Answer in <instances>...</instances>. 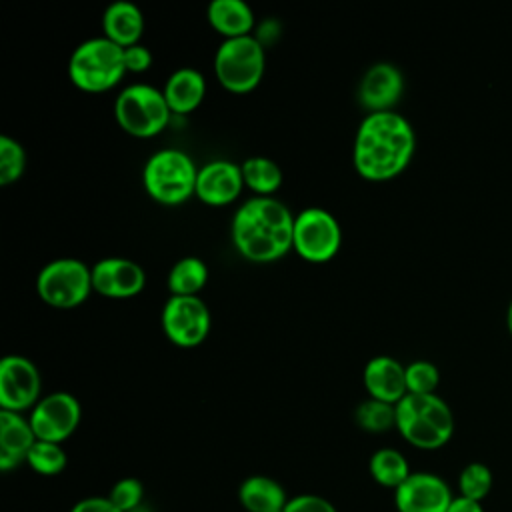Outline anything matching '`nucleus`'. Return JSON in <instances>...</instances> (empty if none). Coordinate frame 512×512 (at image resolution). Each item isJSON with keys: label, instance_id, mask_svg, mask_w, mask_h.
Returning <instances> with one entry per match:
<instances>
[{"label": "nucleus", "instance_id": "obj_1", "mask_svg": "<svg viewBox=\"0 0 512 512\" xmlns=\"http://www.w3.org/2000/svg\"><path fill=\"white\" fill-rule=\"evenodd\" d=\"M414 150V128L400 112H372L356 130L352 162L364 180L386 182L406 170Z\"/></svg>", "mask_w": 512, "mask_h": 512}, {"label": "nucleus", "instance_id": "obj_2", "mask_svg": "<svg viewBox=\"0 0 512 512\" xmlns=\"http://www.w3.org/2000/svg\"><path fill=\"white\" fill-rule=\"evenodd\" d=\"M294 214L274 196H252L232 216L230 236L236 252L256 264H268L292 250Z\"/></svg>", "mask_w": 512, "mask_h": 512}, {"label": "nucleus", "instance_id": "obj_3", "mask_svg": "<svg viewBox=\"0 0 512 512\" xmlns=\"http://www.w3.org/2000/svg\"><path fill=\"white\" fill-rule=\"evenodd\" d=\"M396 430L408 444L436 450L450 442L454 414L438 394H406L396 404Z\"/></svg>", "mask_w": 512, "mask_h": 512}, {"label": "nucleus", "instance_id": "obj_4", "mask_svg": "<svg viewBox=\"0 0 512 512\" xmlns=\"http://www.w3.org/2000/svg\"><path fill=\"white\" fill-rule=\"evenodd\" d=\"M124 74V48L106 36L80 42L68 60V78L82 92H106L118 86Z\"/></svg>", "mask_w": 512, "mask_h": 512}, {"label": "nucleus", "instance_id": "obj_5", "mask_svg": "<svg viewBox=\"0 0 512 512\" xmlns=\"http://www.w3.org/2000/svg\"><path fill=\"white\" fill-rule=\"evenodd\" d=\"M196 178L198 166L178 148L156 150L142 168L144 190L164 206H178L196 196Z\"/></svg>", "mask_w": 512, "mask_h": 512}, {"label": "nucleus", "instance_id": "obj_6", "mask_svg": "<svg viewBox=\"0 0 512 512\" xmlns=\"http://www.w3.org/2000/svg\"><path fill=\"white\" fill-rule=\"evenodd\" d=\"M266 68V48L254 36L226 38L214 52V76L222 88L232 94L254 90Z\"/></svg>", "mask_w": 512, "mask_h": 512}, {"label": "nucleus", "instance_id": "obj_7", "mask_svg": "<svg viewBox=\"0 0 512 512\" xmlns=\"http://www.w3.org/2000/svg\"><path fill=\"white\" fill-rule=\"evenodd\" d=\"M114 118L126 134L134 138H152L168 126L172 110L162 90L152 84L134 82L122 88L116 96Z\"/></svg>", "mask_w": 512, "mask_h": 512}, {"label": "nucleus", "instance_id": "obj_8", "mask_svg": "<svg viewBox=\"0 0 512 512\" xmlns=\"http://www.w3.org/2000/svg\"><path fill=\"white\" fill-rule=\"evenodd\" d=\"M92 286V266L72 256L54 258L36 276L40 300L58 310H72L86 302Z\"/></svg>", "mask_w": 512, "mask_h": 512}, {"label": "nucleus", "instance_id": "obj_9", "mask_svg": "<svg viewBox=\"0 0 512 512\" xmlns=\"http://www.w3.org/2000/svg\"><path fill=\"white\" fill-rule=\"evenodd\" d=\"M342 246V228L332 212L320 206L304 208L294 218L292 250L312 264L332 260Z\"/></svg>", "mask_w": 512, "mask_h": 512}, {"label": "nucleus", "instance_id": "obj_10", "mask_svg": "<svg viewBox=\"0 0 512 512\" xmlns=\"http://www.w3.org/2000/svg\"><path fill=\"white\" fill-rule=\"evenodd\" d=\"M160 324L172 344L194 348L208 338L212 314L200 296H170L162 306Z\"/></svg>", "mask_w": 512, "mask_h": 512}, {"label": "nucleus", "instance_id": "obj_11", "mask_svg": "<svg viewBox=\"0 0 512 512\" xmlns=\"http://www.w3.org/2000/svg\"><path fill=\"white\" fill-rule=\"evenodd\" d=\"M38 440L62 444L68 440L82 420L80 400L70 392H52L38 400L28 416Z\"/></svg>", "mask_w": 512, "mask_h": 512}, {"label": "nucleus", "instance_id": "obj_12", "mask_svg": "<svg viewBox=\"0 0 512 512\" xmlns=\"http://www.w3.org/2000/svg\"><path fill=\"white\" fill-rule=\"evenodd\" d=\"M40 388V372L30 358L6 354L0 360V410L18 414L32 410L42 398Z\"/></svg>", "mask_w": 512, "mask_h": 512}, {"label": "nucleus", "instance_id": "obj_13", "mask_svg": "<svg viewBox=\"0 0 512 512\" xmlns=\"http://www.w3.org/2000/svg\"><path fill=\"white\" fill-rule=\"evenodd\" d=\"M454 494L444 478L432 472H412L396 490L398 512H446Z\"/></svg>", "mask_w": 512, "mask_h": 512}, {"label": "nucleus", "instance_id": "obj_14", "mask_svg": "<svg viewBox=\"0 0 512 512\" xmlns=\"http://www.w3.org/2000/svg\"><path fill=\"white\" fill-rule=\"evenodd\" d=\"M92 286L106 298H132L146 288V272L130 258L106 256L92 266Z\"/></svg>", "mask_w": 512, "mask_h": 512}, {"label": "nucleus", "instance_id": "obj_15", "mask_svg": "<svg viewBox=\"0 0 512 512\" xmlns=\"http://www.w3.org/2000/svg\"><path fill=\"white\" fill-rule=\"evenodd\" d=\"M404 92V76L392 62L372 64L358 84V102L368 114L390 112Z\"/></svg>", "mask_w": 512, "mask_h": 512}, {"label": "nucleus", "instance_id": "obj_16", "mask_svg": "<svg viewBox=\"0 0 512 512\" xmlns=\"http://www.w3.org/2000/svg\"><path fill=\"white\" fill-rule=\"evenodd\" d=\"M242 168L234 160L216 158L198 168L196 196L208 206H226L244 190Z\"/></svg>", "mask_w": 512, "mask_h": 512}, {"label": "nucleus", "instance_id": "obj_17", "mask_svg": "<svg viewBox=\"0 0 512 512\" xmlns=\"http://www.w3.org/2000/svg\"><path fill=\"white\" fill-rule=\"evenodd\" d=\"M406 366L396 358L380 354L366 362L362 370V384L368 398H376L388 404H398L406 394Z\"/></svg>", "mask_w": 512, "mask_h": 512}, {"label": "nucleus", "instance_id": "obj_18", "mask_svg": "<svg viewBox=\"0 0 512 512\" xmlns=\"http://www.w3.org/2000/svg\"><path fill=\"white\" fill-rule=\"evenodd\" d=\"M36 434L28 418L18 412L0 410V470L10 472L12 468L26 462L30 448L36 442Z\"/></svg>", "mask_w": 512, "mask_h": 512}, {"label": "nucleus", "instance_id": "obj_19", "mask_svg": "<svg viewBox=\"0 0 512 512\" xmlns=\"http://www.w3.org/2000/svg\"><path fill=\"white\" fill-rule=\"evenodd\" d=\"M144 28L146 20L142 10L130 0H116L108 4L102 14V36L120 48L140 44Z\"/></svg>", "mask_w": 512, "mask_h": 512}, {"label": "nucleus", "instance_id": "obj_20", "mask_svg": "<svg viewBox=\"0 0 512 512\" xmlns=\"http://www.w3.org/2000/svg\"><path fill=\"white\" fill-rule=\"evenodd\" d=\"M162 92L172 114H190L206 96V78L200 70L182 66L168 76Z\"/></svg>", "mask_w": 512, "mask_h": 512}, {"label": "nucleus", "instance_id": "obj_21", "mask_svg": "<svg viewBox=\"0 0 512 512\" xmlns=\"http://www.w3.org/2000/svg\"><path fill=\"white\" fill-rule=\"evenodd\" d=\"M208 24L226 40L252 34L256 16L244 0H212L206 8Z\"/></svg>", "mask_w": 512, "mask_h": 512}, {"label": "nucleus", "instance_id": "obj_22", "mask_svg": "<svg viewBox=\"0 0 512 512\" xmlns=\"http://www.w3.org/2000/svg\"><path fill=\"white\" fill-rule=\"evenodd\" d=\"M238 500L246 512H284L290 498L278 480L254 474L238 486Z\"/></svg>", "mask_w": 512, "mask_h": 512}, {"label": "nucleus", "instance_id": "obj_23", "mask_svg": "<svg viewBox=\"0 0 512 512\" xmlns=\"http://www.w3.org/2000/svg\"><path fill=\"white\" fill-rule=\"evenodd\" d=\"M208 264L198 256H184L174 262L168 272L166 284L170 296H198L208 284Z\"/></svg>", "mask_w": 512, "mask_h": 512}, {"label": "nucleus", "instance_id": "obj_24", "mask_svg": "<svg viewBox=\"0 0 512 512\" xmlns=\"http://www.w3.org/2000/svg\"><path fill=\"white\" fill-rule=\"evenodd\" d=\"M244 186L254 192V196H274L282 186V170L276 160L268 156H248L242 164Z\"/></svg>", "mask_w": 512, "mask_h": 512}, {"label": "nucleus", "instance_id": "obj_25", "mask_svg": "<svg viewBox=\"0 0 512 512\" xmlns=\"http://www.w3.org/2000/svg\"><path fill=\"white\" fill-rule=\"evenodd\" d=\"M368 472L376 484L396 490L410 474L406 456L396 448H380L368 460Z\"/></svg>", "mask_w": 512, "mask_h": 512}, {"label": "nucleus", "instance_id": "obj_26", "mask_svg": "<svg viewBox=\"0 0 512 512\" xmlns=\"http://www.w3.org/2000/svg\"><path fill=\"white\" fill-rule=\"evenodd\" d=\"M354 420L364 432H388L390 428H396V404L366 398L356 406Z\"/></svg>", "mask_w": 512, "mask_h": 512}, {"label": "nucleus", "instance_id": "obj_27", "mask_svg": "<svg viewBox=\"0 0 512 512\" xmlns=\"http://www.w3.org/2000/svg\"><path fill=\"white\" fill-rule=\"evenodd\" d=\"M26 464L40 476H58L68 464L66 450L62 444L36 440L26 456Z\"/></svg>", "mask_w": 512, "mask_h": 512}, {"label": "nucleus", "instance_id": "obj_28", "mask_svg": "<svg viewBox=\"0 0 512 512\" xmlns=\"http://www.w3.org/2000/svg\"><path fill=\"white\" fill-rule=\"evenodd\" d=\"M492 484V470L482 462H470L458 474V496L482 502L490 494Z\"/></svg>", "mask_w": 512, "mask_h": 512}, {"label": "nucleus", "instance_id": "obj_29", "mask_svg": "<svg viewBox=\"0 0 512 512\" xmlns=\"http://www.w3.org/2000/svg\"><path fill=\"white\" fill-rule=\"evenodd\" d=\"M24 170H26V152L22 144L12 136L2 134L0 136V184L8 186L18 182Z\"/></svg>", "mask_w": 512, "mask_h": 512}, {"label": "nucleus", "instance_id": "obj_30", "mask_svg": "<svg viewBox=\"0 0 512 512\" xmlns=\"http://www.w3.org/2000/svg\"><path fill=\"white\" fill-rule=\"evenodd\" d=\"M406 390L408 394H436L440 384V372L436 364L428 360H414L406 364Z\"/></svg>", "mask_w": 512, "mask_h": 512}, {"label": "nucleus", "instance_id": "obj_31", "mask_svg": "<svg viewBox=\"0 0 512 512\" xmlns=\"http://www.w3.org/2000/svg\"><path fill=\"white\" fill-rule=\"evenodd\" d=\"M112 504L122 512H136L144 500V484L138 478H120L108 492Z\"/></svg>", "mask_w": 512, "mask_h": 512}, {"label": "nucleus", "instance_id": "obj_32", "mask_svg": "<svg viewBox=\"0 0 512 512\" xmlns=\"http://www.w3.org/2000/svg\"><path fill=\"white\" fill-rule=\"evenodd\" d=\"M284 512H338L336 506L318 494H298L292 496L284 508Z\"/></svg>", "mask_w": 512, "mask_h": 512}, {"label": "nucleus", "instance_id": "obj_33", "mask_svg": "<svg viewBox=\"0 0 512 512\" xmlns=\"http://www.w3.org/2000/svg\"><path fill=\"white\" fill-rule=\"evenodd\" d=\"M124 66L126 72L132 74H142L152 66V52L144 44H134L124 48Z\"/></svg>", "mask_w": 512, "mask_h": 512}, {"label": "nucleus", "instance_id": "obj_34", "mask_svg": "<svg viewBox=\"0 0 512 512\" xmlns=\"http://www.w3.org/2000/svg\"><path fill=\"white\" fill-rule=\"evenodd\" d=\"M70 512H122L118 510L108 496H88L78 500Z\"/></svg>", "mask_w": 512, "mask_h": 512}, {"label": "nucleus", "instance_id": "obj_35", "mask_svg": "<svg viewBox=\"0 0 512 512\" xmlns=\"http://www.w3.org/2000/svg\"><path fill=\"white\" fill-rule=\"evenodd\" d=\"M446 512H484L482 502L464 498V496H454V500L450 502Z\"/></svg>", "mask_w": 512, "mask_h": 512}, {"label": "nucleus", "instance_id": "obj_36", "mask_svg": "<svg viewBox=\"0 0 512 512\" xmlns=\"http://www.w3.org/2000/svg\"><path fill=\"white\" fill-rule=\"evenodd\" d=\"M506 324H508V332H510V336H512V300H510V304H508V314H506Z\"/></svg>", "mask_w": 512, "mask_h": 512}]
</instances>
